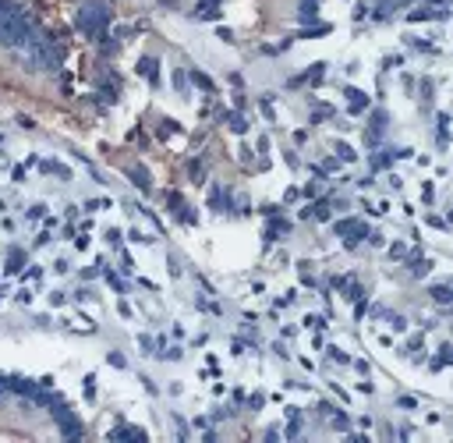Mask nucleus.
Here are the masks:
<instances>
[{
	"instance_id": "f257e3e1",
	"label": "nucleus",
	"mask_w": 453,
	"mask_h": 443,
	"mask_svg": "<svg viewBox=\"0 0 453 443\" xmlns=\"http://www.w3.org/2000/svg\"><path fill=\"white\" fill-rule=\"evenodd\" d=\"M39 39L32 18L11 0H0V43L11 50H28L32 43Z\"/></svg>"
},
{
	"instance_id": "f03ea898",
	"label": "nucleus",
	"mask_w": 453,
	"mask_h": 443,
	"mask_svg": "<svg viewBox=\"0 0 453 443\" xmlns=\"http://www.w3.org/2000/svg\"><path fill=\"white\" fill-rule=\"evenodd\" d=\"M107 25H110V7H107V0H85L82 11H78V28H82L89 39H103Z\"/></svg>"
},
{
	"instance_id": "7ed1b4c3",
	"label": "nucleus",
	"mask_w": 453,
	"mask_h": 443,
	"mask_svg": "<svg viewBox=\"0 0 453 443\" xmlns=\"http://www.w3.org/2000/svg\"><path fill=\"white\" fill-rule=\"evenodd\" d=\"M386 121H389L386 110H375V114H372V128L365 131V145H368V149H375V145L383 142V128H386Z\"/></svg>"
},
{
	"instance_id": "20e7f679",
	"label": "nucleus",
	"mask_w": 453,
	"mask_h": 443,
	"mask_svg": "<svg viewBox=\"0 0 453 443\" xmlns=\"http://www.w3.org/2000/svg\"><path fill=\"white\" fill-rule=\"evenodd\" d=\"M138 75H145L149 85H159V61L156 57H138Z\"/></svg>"
},
{
	"instance_id": "39448f33",
	"label": "nucleus",
	"mask_w": 453,
	"mask_h": 443,
	"mask_svg": "<svg viewBox=\"0 0 453 443\" xmlns=\"http://www.w3.org/2000/svg\"><path fill=\"white\" fill-rule=\"evenodd\" d=\"M110 440H138V443H145L149 436H145V429H135V425H117V429H110Z\"/></svg>"
},
{
	"instance_id": "423d86ee",
	"label": "nucleus",
	"mask_w": 453,
	"mask_h": 443,
	"mask_svg": "<svg viewBox=\"0 0 453 443\" xmlns=\"http://www.w3.org/2000/svg\"><path fill=\"white\" fill-rule=\"evenodd\" d=\"M343 96L351 99V114L368 110V96H365V93H358V89H343Z\"/></svg>"
},
{
	"instance_id": "0eeeda50",
	"label": "nucleus",
	"mask_w": 453,
	"mask_h": 443,
	"mask_svg": "<svg viewBox=\"0 0 453 443\" xmlns=\"http://www.w3.org/2000/svg\"><path fill=\"white\" fill-rule=\"evenodd\" d=\"M443 22L446 18V11H432V7H418V11H411V22Z\"/></svg>"
},
{
	"instance_id": "6e6552de",
	"label": "nucleus",
	"mask_w": 453,
	"mask_h": 443,
	"mask_svg": "<svg viewBox=\"0 0 453 443\" xmlns=\"http://www.w3.org/2000/svg\"><path fill=\"white\" fill-rule=\"evenodd\" d=\"M223 121L230 124V128L237 131V135H245V131H248V121H245V117H241L237 110H226V114H223Z\"/></svg>"
},
{
	"instance_id": "1a4fd4ad",
	"label": "nucleus",
	"mask_w": 453,
	"mask_h": 443,
	"mask_svg": "<svg viewBox=\"0 0 453 443\" xmlns=\"http://www.w3.org/2000/svg\"><path fill=\"white\" fill-rule=\"evenodd\" d=\"M195 18H202V22H213V18H220V7H216V4H209V0H202V4L195 7Z\"/></svg>"
},
{
	"instance_id": "9d476101",
	"label": "nucleus",
	"mask_w": 453,
	"mask_h": 443,
	"mask_svg": "<svg viewBox=\"0 0 453 443\" xmlns=\"http://www.w3.org/2000/svg\"><path fill=\"white\" fill-rule=\"evenodd\" d=\"M287 231H291V224H287V220H276V216H273V224H269V231H266V241H276L280 234H287Z\"/></svg>"
},
{
	"instance_id": "9b49d317",
	"label": "nucleus",
	"mask_w": 453,
	"mask_h": 443,
	"mask_svg": "<svg viewBox=\"0 0 453 443\" xmlns=\"http://www.w3.org/2000/svg\"><path fill=\"white\" fill-rule=\"evenodd\" d=\"M191 82L199 85V89H205V93H213V89H216V85H213V78H209L205 71H191Z\"/></svg>"
},
{
	"instance_id": "f8f14e48",
	"label": "nucleus",
	"mask_w": 453,
	"mask_h": 443,
	"mask_svg": "<svg viewBox=\"0 0 453 443\" xmlns=\"http://www.w3.org/2000/svg\"><path fill=\"white\" fill-rule=\"evenodd\" d=\"M22 262H25V252H22V248H14V252L7 256V273H18Z\"/></svg>"
},
{
	"instance_id": "ddd939ff",
	"label": "nucleus",
	"mask_w": 453,
	"mask_h": 443,
	"mask_svg": "<svg viewBox=\"0 0 453 443\" xmlns=\"http://www.w3.org/2000/svg\"><path fill=\"white\" fill-rule=\"evenodd\" d=\"M131 181H135V185H138L142 191H149V188H153V181H149V170H138V167H135V170H131Z\"/></svg>"
},
{
	"instance_id": "4468645a",
	"label": "nucleus",
	"mask_w": 453,
	"mask_h": 443,
	"mask_svg": "<svg viewBox=\"0 0 453 443\" xmlns=\"http://www.w3.org/2000/svg\"><path fill=\"white\" fill-rule=\"evenodd\" d=\"M337 156L343 160V163H354V160H358V153H354L347 142H337Z\"/></svg>"
},
{
	"instance_id": "2eb2a0df",
	"label": "nucleus",
	"mask_w": 453,
	"mask_h": 443,
	"mask_svg": "<svg viewBox=\"0 0 453 443\" xmlns=\"http://www.w3.org/2000/svg\"><path fill=\"white\" fill-rule=\"evenodd\" d=\"M432 298L439 302V305H450L453 294H450V287H446V284H435V287H432Z\"/></svg>"
},
{
	"instance_id": "dca6fc26",
	"label": "nucleus",
	"mask_w": 453,
	"mask_h": 443,
	"mask_svg": "<svg viewBox=\"0 0 453 443\" xmlns=\"http://www.w3.org/2000/svg\"><path fill=\"white\" fill-rule=\"evenodd\" d=\"M167 206H170L174 213H181V210H184V199H181V191H167Z\"/></svg>"
},
{
	"instance_id": "f3484780",
	"label": "nucleus",
	"mask_w": 453,
	"mask_h": 443,
	"mask_svg": "<svg viewBox=\"0 0 453 443\" xmlns=\"http://www.w3.org/2000/svg\"><path fill=\"white\" fill-rule=\"evenodd\" d=\"M82 390H85V401H92V397H96V376H85Z\"/></svg>"
},
{
	"instance_id": "a211bd4d",
	"label": "nucleus",
	"mask_w": 453,
	"mask_h": 443,
	"mask_svg": "<svg viewBox=\"0 0 453 443\" xmlns=\"http://www.w3.org/2000/svg\"><path fill=\"white\" fill-rule=\"evenodd\" d=\"M329 358H333V362H340V365H347V362H351V354H347V351H340V348H329Z\"/></svg>"
},
{
	"instance_id": "6ab92c4d",
	"label": "nucleus",
	"mask_w": 453,
	"mask_h": 443,
	"mask_svg": "<svg viewBox=\"0 0 453 443\" xmlns=\"http://www.w3.org/2000/svg\"><path fill=\"white\" fill-rule=\"evenodd\" d=\"M188 170H191V181H202V177H205V163H199V160H195Z\"/></svg>"
},
{
	"instance_id": "aec40b11",
	"label": "nucleus",
	"mask_w": 453,
	"mask_h": 443,
	"mask_svg": "<svg viewBox=\"0 0 453 443\" xmlns=\"http://www.w3.org/2000/svg\"><path fill=\"white\" fill-rule=\"evenodd\" d=\"M107 362H110L113 369H124V365H128V362H124V354H120V351H110V354H107Z\"/></svg>"
},
{
	"instance_id": "412c9836",
	"label": "nucleus",
	"mask_w": 453,
	"mask_h": 443,
	"mask_svg": "<svg viewBox=\"0 0 453 443\" xmlns=\"http://www.w3.org/2000/svg\"><path fill=\"white\" fill-rule=\"evenodd\" d=\"M43 167H46L50 174H60V177H64V181L71 177V170H68V167H60V163H43Z\"/></svg>"
},
{
	"instance_id": "4be33fe9",
	"label": "nucleus",
	"mask_w": 453,
	"mask_h": 443,
	"mask_svg": "<svg viewBox=\"0 0 453 443\" xmlns=\"http://www.w3.org/2000/svg\"><path fill=\"white\" fill-rule=\"evenodd\" d=\"M262 114L269 117V121L276 117V110H273V96H262Z\"/></svg>"
},
{
	"instance_id": "5701e85b",
	"label": "nucleus",
	"mask_w": 453,
	"mask_h": 443,
	"mask_svg": "<svg viewBox=\"0 0 453 443\" xmlns=\"http://www.w3.org/2000/svg\"><path fill=\"white\" fill-rule=\"evenodd\" d=\"M315 14H319V11H315V0H312V4H305V7H301V22H312Z\"/></svg>"
},
{
	"instance_id": "b1692460",
	"label": "nucleus",
	"mask_w": 453,
	"mask_h": 443,
	"mask_svg": "<svg viewBox=\"0 0 453 443\" xmlns=\"http://www.w3.org/2000/svg\"><path fill=\"white\" fill-rule=\"evenodd\" d=\"M326 117H333V107H319V110L312 114V124H315V121H326Z\"/></svg>"
},
{
	"instance_id": "393cba45",
	"label": "nucleus",
	"mask_w": 453,
	"mask_h": 443,
	"mask_svg": "<svg viewBox=\"0 0 453 443\" xmlns=\"http://www.w3.org/2000/svg\"><path fill=\"white\" fill-rule=\"evenodd\" d=\"M429 270H432V262H429V259H425V262H414V277H425Z\"/></svg>"
},
{
	"instance_id": "a878e982",
	"label": "nucleus",
	"mask_w": 453,
	"mask_h": 443,
	"mask_svg": "<svg viewBox=\"0 0 453 443\" xmlns=\"http://www.w3.org/2000/svg\"><path fill=\"white\" fill-rule=\"evenodd\" d=\"M174 131H181V128H177V121H163V128H159V135H174Z\"/></svg>"
},
{
	"instance_id": "bb28decb",
	"label": "nucleus",
	"mask_w": 453,
	"mask_h": 443,
	"mask_svg": "<svg viewBox=\"0 0 453 443\" xmlns=\"http://www.w3.org/2000/svg\"><path fill=\"white\" fill-rule=\"evenodd\" d=\"M248 404H251V411H259V408L266 404V397H262V394H255V397H248Z\"/></svg>"
},
{
	"instance_id": "cd10ccee",
	"label": "nucleus",
	"mask_w": 453,
	"mask_h": 443,
	"mask_svg": "<svg viewBox=\"0 0 453 443\" xmlns=\"http://www.w3.org/2000/svg\"><path fill=\"white\" fill-rule=\"evenodd\" d=\"M305 323H308V326H312V330H322V326H326V323H322V316H308Z\"/></svg>"
},
{
	"instance_id": "c85d7f7f",
	"label": "nucleus",
	"mask_w": 453,
	"mask_h": 443,
	"mask_svg": "<svg viewBox=\"0 0 453 443\" xmlns=\"http://www.w3.org/2000/svg\"><path fill=\"white\" fill-rule=\"evenodd\" d=\"M107 280H110V287H113V291H124V280H120V277H113V273H107Z\"/></svg>"
},
{
	"instance_id": "c756f323",
	"label": "nucleus",
	"mask_w": 453,
	"mask_h": 443,
	"mask_svg": "<svg viewBox=\"0 0 453 443\" xmlns=\"http://www.w3.org/2000/svg\"><path fill=\"white\" fill-rule=\"evenodd\" d=\"M347 425H351V422H347V415H340V411H337V419H333V429H347Z\"/></svg>"
},
{
	"instance_id": "7c9ffc66",
	"label": "nucleus",
	"mask_w": 453,
	"mask_h": 443,
	"mask_svg": "<svg viewBox=\"0 0 453 443\" xmlns=\"http://www.w3.org/2000/svg\"><path fill=\"white\" fill-rule=\"evenodd\" d=\"M397 404H400V408H414L418 401H414V397H397Z\"/></svg>"
},
{
	"instance_id": "2f4dec72",
	"label": "nucleus",
	"mask_w": 453,
	"mask_h": 443,
	"mask_svg": "<svg viewBox=\"0 0 453 443\" xmlns=\"http://www.w3.org/2000/svg\"><path fill=\"white\" fill-rule=\"evenodd\" d=\"M107 241H110V245L117 248V245H120V231H110V234H107Z\"/></svg>"
},
{
	"instance_id": "473e14b6",
	"label": "nucleus",
	"mask_w": 453,
	"mask_h": 443,
	"mask_svg": "<svg viewBox=\"0 0 453 443\" xmlns=\"http://www.w3.org/2000/svg\"><path fill=\"white\" fill-rule=\"evenodd\" d=\"M432 4H446V0H432Z\"/></svg>"
},
{
	"instance_id": "72a5a7b5",
	"label": "nucleus",
	"mask_w": 453,
	"mask_h": 443,
	"mask_svg": "<svg viewBox=\"0 0 453 443\" xmlns=\"http://www.w3.org/2000/svg\"><path fill=\"white\" fill-rule=\"evenodd\" d=\"M209 4H220V0H209Z\"/></svg>"
}]
</instances>
